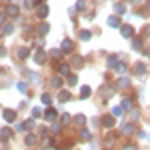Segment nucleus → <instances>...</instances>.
<instances>
[{
  "instance_id": "9d476101",
  "label": "nucleus",
  "mask_w": 150,
  "mask_h": 150,
  "mask_svg": "<svg viewBox=\"0 0 150 150\" xmlns=\"http://www.w3.org/2000/svg\"><path fill=\"white\" fill-rule=\"evenodd\" d=\"M90 94H92L90 86H82V88H80V98H88Z\"/></svg>"
},
{
  "instance_id": "a211bd4d",
  "label": "nucleus",
  "mask_w": 150,
  "mask_h": 150,
  "mask_svg": "<svg viewBox=\"0 0 150 150\" xmlns=\"http://www.w3.org/2000/svg\"><path fill=\"white\" fill-rule=\"evenodd\" d=\"M62 50H64V52H70V50H72V42H70V40H64V42H62Z\"/></svg>"
},
{
  "instance_id": "58836bf2",
  "label": "nucleus",
  "mask_w": 150,
  "mask_h": 150,
  "mask_svg": "<svg viewBox=\"0 0 150 150\" xmlns=\"http://www.w3.org/2000/svg\"><path fill=\"white\" fill-rule=\"evenodd\" d=\"M76 8H78V10H84V2H82V0H78V4H76Z\"/></svg>"
},
{
  "instance_id": "a19ab883",
  "label": "nucleus",
  "mask_w": 150,
  "mask_h": 150,
  "mask_svg": "<svg viewBox=\"0 0 150 150\" xmlns=\"http://www.w3.org/2000/svg\"><path fill=\"white\" fill-rule=\"evenodd\" d=\"M6 54V50H4V46H0V56H4Z\"/></svg>"
},
{
  "instance_id": "c756f323",
  "label": "nucleus",
  "mask_w": 150,
  "mask_h": 150,
  "mask_svg": "<svg viewBox=\"0 0 150 150\" xmlns=\"http://www.w3.org/2000/svg\"><path fill=\"white\" fill-rule=\"evenodd\" d=\"M50 54H52L54 58H60V56H62V50H58V48H56V50H52Z\"/></svg>"
},
{
  "instance_id": "412c9836",
  "label": "nucleus",
  "mask_w": 150,
  "mask_h": 150,
  "mask_svg": "<svg viewBox=\"0 0 150 150\" xmlns=\"http://www.w3.org/2000/svg\"><path fill=\"white\" fill-rule=\"evenodd\" d=\"M134 68H136V74H144V68H146V66H144V62H138Z\"/></svg>"
},
{
  "instance_id": "f257e3e1",
  "label": "nucleus",
  "mask_w": 150,
  "mask_h": 150,
  "mask_svg": "<svg viewBox=\"0 0 150 150\" xmlns=\"http://www.w3.org/2000/svg\"><path fill=\"white\" fill-rule=\"evenodd\" d=\"M2 118H4L6 122H14V120H16V112L10 110V108H6V110L2 112Z\"/></svg>"
},
{
  "instance_id": "79ce46f5",
  "label": "nucleus",
  "mask_w": 150,
  "mask_h": 150,
  "mask_svg": "<svg viewBox=\"0 0 150 150\" xmlns=\"http://www.w3.org/2000/svg\"><path fill=\"white\" fill-rule=\"evenodd\" d=\"M122 150H136V148H134V146H124Z\"/></svg>"
},
{
  "instance_id": "39448f33",
  "label": "nucleus",
  "mask_w": 150,
  "mask_h": 150,
  "mask_svg": "<svg viewBox=\"0 0 150 150\" xmlns=\"http://www.w3.org/2000/svg\"><path fill=\"white\" fill-rule=\"evenodd\" d=\"M102 124L106 128H112L114 126V116H102Z\"/></svg>"
},
{
  "instance_id": "c03bdc74",
  "label": "nucleus",
  "mask_w": 150,
  "mask_h": 150,
  "mask_svg": "<svg viewBox=\"0 0 150 150\" xmlns=\"http://www.w3.org/2000/svg\"><path fill=\"white\" fill-rule=\"evenodd\" d=\"M132 2H140V0H132Z\"/></svg>"
},
{
  "instance_id": "473e14b6",
  "label": "nucleus",
  "mask_w": 150,
  "mask_h": 150,
  "mask_svg": "<svg viewBox=\"0 0 150 150\" xmlns=\"http://www.w3.org/2000/svg\"><path fill=\"white\" fill-rule=\"evenodd\" d=\"M12 30H14V26H12V24H6V26H4V32H6V34H10Z\"/></svg>"
},
{
  "instance_id": "dca6fc26",
  "label": "nucleus",
  "mask_w": 150,
  "mask_h": 150,
  "mask_svg": "<svg viewBox=\"0 0 150 150\" xmlns=\"http://www.w3.org/2000/svg\"><path fill=\"white\" fill-rule=\"evenodd\" d=\"M132 132H134V126L132 124H124L122 126V134H132Z\"/></svg>"
},
{
  "instance_id": "6e6552de",
  "label": "nucleus",
  "mask_w": 150,
  "mask_h": 150,
  "mask_svg": "<svg viewBox=\"0 0 150 150\" xmlns=\"http://www.w3.org/2000/svg\"><path fill=\"white\" fill-rule=\"evenodd\" d=\"M108 26L118 28V26H120V18H118V16H110V18H108Z\"/></svg>"
},
{
  "instance_id": "2f4dec72",
  "label": "nucleus",
  "mask_w": 150,
  "mask_h": 150,
  "mask_svg": "<svg viewBox=\"0 0 150 150\" xmlns=\"http://www.w3.org/2000/svg\"><path fill=\"white\" fill-rule=\"evenodd\" d=\"M76 82H78V78H76L74 74H70L68 76V84H76Z\"/></svg>"
},
{
  "instance_id": "4468645a",
  "label": "nucleus",
  "mask_w": 150,
  "mask_h": 150,
  "mask_svg": "<svg viewBox=\"0 0 150 150\" xmlns=\"http://www.w3.org/2000/svg\"><path fill=\"white\" fill-rule=\"evenodd\" d=\"M68 72H70V66H68V64H62V66H60V76H70Z\"/></svg>"
},
{
  "instance_id": "f704fd0d",
  "label": "nucleus",
  "mask_w": 150,
  "mask_h": 150,
  "mask_svg": "<svg viewBox=\"0 0 150 150\" xmlns=\"http://www.w3.org/2000/svg\"><path fill=\"white\" fill-rule=\"evenodd\" d=\"M116 64V56H110L108 58V66H110V68H112V66H114Z\"/></svg>"
},
{
  "instance_id": "20e7f679",
  "label": "nucleus",
  "mask_w": 150,
  "mask_h": 150,
  "mask_svg": "<svg viewBox=\"0 0 150 150\" xmlns=\"http://www.w3.org/2000/svg\"><path fill=\"white\" fill-rule=\"evenodd\" d=\"M120 32L124 38H130V36L134 34V30H132V26H120Z\"/></svg>"
},
{
  "instance_id": "4c0bfd02",
  "label": "nucleus",
  "mask_w": 150,
  "mask_h": 150,
  "mask_svg": "<svg viewBox=\"0 0 150 150\" xmlns=\"http://www.w3.org/2000/svg\"><path fill=\"white\" fill-rule=\"evenodd\" d=\"M142 34H144V36H150V26H144V28H142Z\"/></svg>"
},
{
  "instance_id": "9b49d317",
  "label": "nucleus",
  "mask_w": 150,
  "mask_h": 150,
  "mask_svg": "<svg viewBox=\"0 0 150 150\" xmlns=\"http://www.w3.org/2000/svg\"><path fill=\"white\" fill-rule=\"evenodd\" d=\"M38 16H40V18H46L48 16V6L46 4H42V6L38 8Z\"/></svg>"
},
{
  "instance_id": "c9c22d12",
  "label": "nucleus",
  "mask_w": 150,
  "mask_h": 150,
  "mask_svg": "<svg viewBox=\"0 0 150 150\" xmlns=\"http://www.w3.org/2000/svg\"><path fill=\"white\" fill-rule=\"evenodd\" d=\"M82 138H84V140H90V132H88V130H82Z\"/></svg>"
},
{
  "instance_id": "aec40b11",
  "label": "nucleus",
  "mask_w": 150,
  "mask_h": 150,
  "mask_svg": "<svg viewBox=\"0 0 150 150\" xmlns=\"http://www.w3.org/2000/svg\"><path fill=\"white\" fill-rule=\"evenodd\" d=\"M114 10H116V14H124V12H126V6H124V4H116Z\"/></svg>"
},
{
  "instance_id": "ddd939ff",
  "label": "nucleus",
  "mask_w": 150,
  "mask_h": 150,
  "mask_svg": "<svg viewBox=\"0 0 150 150\" xmlns=\"http://www.w3.org/2000/svg\"><path fill=\"white\" fill-rule=\"evenodd\" d=\"M48 28H50V26H48L46 22H42L40 26H38V34H42V36H44V34L48 32Z\"/></svg>"
},
{
  "instance_id": "a878e982",
  "label": "nucleus",
  "mask_w": 150,
  "mask_h": 150,
  "mask_svg": "<svg viewBox=\"0 0 150 150\" xmlns=\"http://www.w3.org/2000/svg\"><path fill=\"white\" fill-rule=\"evenodd\" d=\"M18 58H28V50L26 48H20L18 50Z\"/></svg>"
},
{
  "instance_id": "f03ea898",
  "label": "nucleus",
  "mask_w": 150,
  "mask_h": 150,
  "mask_svg": "<svg viewBox=\"0 0 150 150\" xmlns=\"http://www.w3.org/2000/svg\"><path fill=\"white\" fill-rule=\"evenodd\" d=\"M34 62H36V64H44V62H46V54H44L42 50L34 52Z\"/></svg>"
},
{
  "instance_id": "37998d69",
  "label": "nucleus",
  "mask_w": 150,
  "mask_h": 150,
  "mask_svg": "<svg viewBox=\"0 0 150 150\" xmlns=\"http://www.w3.org/2000/svg\"><path fill=\"white\" fill-rule=\"evenodd\" d=\"M0 24H4V14H0Z\"/></svg>"
},
{
  "instance_id": "ea45409f",
  "label": "nucleus",
  "mask_w": 150,
  "mask_h": 150,
  "mask_svg": "<svg viewBox=\"0 0 150 150\" xmlns=\"http://www.w3.org/2000/svg\"><path fill=\"white\" fill-rule=\"evenodd\" d=\"M24 126H26V128H32V126H34V122H32V120H26V124H24Z\"/></svg>"
},
{
  "instance_id": "7c9ffc66",
  "label": "nucleus",
  "mask_w": 150,
  "mask_h": 150,
  "mask_svg": "<svg viewBox=\"0 0 150 150\" xmlns=\"http://www.w3.org/2000/svg\"><path fill=\"white\" fill-rule=\"evenodd\" d=\"M60 120H62L64 124H68V122H70V114H62V116H60Z\"/></svg>"
},
{
  "instance_id": "f8f14e48",
  "label": "nucleus",
  "mask_w": 150,
  "mask_h": 150,
  "mask_svg": "<svg viewBox=\"0 0 150 150\" xmlns=\"http://www.w3.org/2000/svg\"><path fill=\"white\" fill-rule=\"evenodd\" d=\"M122 110H132V100L130 98H124L122 100Z\"/></svg>"
},
{
  "instance_id": "f3484780",
  "label": "nucleus",
  "mask_w": 150,
  "mask_h": 150,
  "mask_svg": "<svg viewBox=\"0 0 150 150\" xmlns=\"http://www.w3.org/2000/svg\"><path fill=\"white\" fill-rule=\"evenodd\" d=\"M118 86H120V88H126V86H130V78H120V80H118Z\"/></svg>"
},
{
  "instance_id": "1a4fd4ad",
  "label": "nucleus",
  "mask_w": 150,
  "mask_h": 150,
  "mask_svg": "<svg viewBox=\"0 0 150 150\" xmlns=\"http://www.w3.org/2000/svg\"><path fill=\"white\" fill-rule=\"evenodd\" d=\"M10 136H12L10 128H2V130H0V140H6V138H10Z\"/></svg>"
},
{
  "instance_id": "cd10ccee",
  "label": "nucleus",
  "mask_w": 150,
  "mask_h": 150,
  "mask_svg": "<svg viewBox=\"0 0 150 150\" xmlns=\"http://www.w3.org/2000/svg\"><path fill=\"white\" fill-rule=\"evenodd\" d=\"M122 114V106H116V108H112V116H120Z\"/></svg>"
},
{
  "instance_id": "b1692460",
  "label": "nucleus",
  "mask_w": 150,
  "mask_h": 150,
  "mask_svg": "<svg viewBox=\"0 0 150 150\" xmlns=\"http://www.w3.org/2000/svg\"><path fill=\"white\" fill-rule=\"evenodd\" d=\"M34 142H36L34 134H28V136H26V144H28V146H30V144H34Z\"/></svg>"
},
{
  "instance_id": "c85d7f7f",
  "label": "nucleus",
  "mask_w": 150,
  "mask_h": 150,
  "mask_svg": "<svg viewBox=\"0 0 150 150\" xmlns=\"http://www.w3.org/2000/svg\"><path fill=\"white\" fill-rule=\"evenodd\" d=\"M42 102H44V104H50V102H52V98H50V94H46V92L42 94Z\"/></svg>"
},
{
  "instance_id": "bb28decb",
  "label": "nucleus",
  "mask_w": 150,
  "mask_h": 150,
  "mask_svg": "<svg viewBox=\"0 0 150 150\" xmlns=\"http://www.w3.org/2000/svg\"><path fill=\"white\" fill-rule=\"evenodd\" d=\"M24 6H26V8H34L36 0H24Z\"/></svg>"
},
{
  "instance_id": "e433bc0d",
  "label": "nucleus",
  "mask_w": 150,
  "mask_h": 150,
  "mask_svg": "<svg viewBox=\"0 0 150 150\" xmlns=\"http://www.w3.org/2000/svg\"><path fill=\"white\" fill-rule=\"evenodd\" d=\"M42 114V110L40 108H32V116H40Z\"/></svg>"
},
{
  "instance_id": "423d86ee",
  "label": "nucleus",
  "mask_w": 150,
  "mask_h": 150,
  "mask_svg": "<svg viewBox=\"0 0 150 150\" xmlns=\"http://www.w3.org/2000/svg\"><path fill=\"white\" fill-rule=\"evenodd\" d=\"M6 14H8V16H18V6H16V4L6 6Z\"/></svg>"
},
{
  "instance_id": "393cba45",
  "label": "nucleus",
  "mask_w": 150,
  "mask_h": 150,
  "mask_svg": "<svg viewBox=\"0 0 150 150\" xmlns=\"http://www.w3.org/2000/svg\"><path fill=\"white\" fill-rule=\"evenodd\" d=\"M132 46L136 48V50H140V48H142V40H140V38H134V42H132Z\"/></svg>"
},
{
  "instance_id": "0eeeda50",
  "label": "nucleus",
  "mask_w": 150,
  "mask_h": 150,
  "mask_svg": "<svg viewBox=\"0 0 150 150\" xmlns=\"http://www.w3.org/2000/svg\"><path fill=\"white\" fill-rule=\"evenodd\" d=\"M58 100H60V102L70 100V92H68V90H60V92H58Z\"/></svg>"
},
{
  "instance_id": "6ab92c4d",
  "label": "nucleus",
  "mask_w": 150,
  "mask_h": 150,
  "mask_svg": "<svg viewBox=\"0 0 150 150\" xmlns=\"http://www.w3.org/2000/svg\"><path fill=\"white\" fill-rule=\"evenodd\" d=\"M50 82H52V86H56V88H60V86H62V78H60V76H54Z\"/></svg>"
},
{
  "instance_id": "72a5a7b5",
  "label": "nucleus",
  "mask_w": 150,
  "mask_h": 150,
  "mask_svg": "<svg viewBox=\"0 0 150 150\" xmlns=\"http://www.w3.org/2000/svg\"><path fill=\"white\" fill-rule=\"evenodd\" d=\"M18 90L20 92H26V82H18Z\"/></svg>"
},
{
  "instance_id": "7ed1b4c3",
  "label": "nucleus",
  "mask_w": 150,
  "mask_h": 150,
  "mask_svg": "<svg viewBox=\"0 0 150 150\" xmlns=\"http://www.w3.org/2000/svg\"><path fill=\"white\" fill-rule=\"evenodd\" d=\"M44 118H46L48 122H54V120H56V110H54V108H48L46 112H44Z\"/></svg>"
},
{
  "instance_id": "5701e85b",
  "label": "nucleus",
  "mask_w": 150,
  "mask_h": 150,
  "mask_svg": "<svg viewBox=\"0 0 150 150\" xmlns=\"http://www.w3.org/2000/svg\"><path fill=\"white\" fill-rule=\"evenodd\" d=\"M80 38L84 40V42H86V40H90V32H88V30H80Z\"/></svg>"
},
{
  "instance_id": "2eb2a0df",
  "label": "nucleus",
  "mask_w": 150,
  "mask_h": 150,
  "mask_svg": "<svg viewBox=\"0 0 150 150\" xmlns=\"http://www.w3.org/2000/svg\"><path fill=\"white\" fill-rule=\"evenodd\" d=\"M74 122H76L78 126H82V124L86 122V116H84V114H78V116H74Z\"/></svg>"
},
{
  "instance_id": "4be33fe9",
  "label": "nucleus",
  "mask_w": 150,
  "mask_h": 150,
  "mask_svg": "<svg viewBox=\"0 0 150 150\" xmlns=\"http://www.w3.org/2000/svg\"><path fill=\"white\" fill-rule=\"evenodd\" d=\"M116 72H118V74H124V72H126V64H124V62H120V64L116 66Z\"/></svg>"
}]
</instances>
